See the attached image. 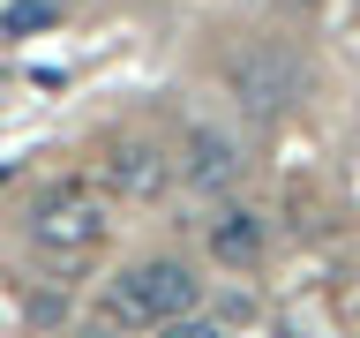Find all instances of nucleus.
<instances>
[{
  "instance_id": "4",
  "label": "nucleus",
  "mask_w": 360,
  "mask_h": 338,
  "mask_svg": "<svg viewBox=\"0 0 360 338\" xmlns=\"http://www.w3.org/2000/svg\"><path fill=\"white\" fill-rule=\"evenodd\" d=\"M180 173H188V188H233V180H240V151H233V135L195 128V135H188Z\"/></svg>"
},
{
  "instance_id": "1",
  "label": "nucleus",
  "mask_w": 360,
  "mask_h": 338,
  "mask_svg": "<svg viewBox=\"0 0 360 338\" xmlns=\"http://www.w3.org/2000/svg\"><path fill=\"white\" fill-rule=\"evenodd\" d=\"M105 308L120 315V323H180V315L195 308V270L173 263V256H158V263H135L112 278Z\"/></svg>"
},
{
  "instance_id": "2",
  "label": "nucleus",
  "mask_w": 360,
  "mask_h": 338,
  "mask_svg": "<svg viewBox=\"0 0 360 338\" xmlns=\"http://www.w3.org/2000/svg\"><path fill=\"white\" fill-rule=\"evenodd\" d=\"M30 241H38L45 256H83V248L105 241V203L90 196V188H75V180H60V188L30 211Z\"/></svg>"
},
{
  "instance_id": "9",
  "label": "nucleus",
  "mask_w": 360,
  "mask_h": 338,
  "mask_svg": "<svg viewBox=\"0 0 360 338\" xmlns=\"http://www.w3.org/2000/svg\"><path fill=\"white\" fill-rule=\"evenodd\" d=\"M285 8H300V15H315V8H323V0H285Z\"/></svg>"
},
{
  "instance_id": "7",
  "label": "nucleus",
  "mask_w": 360,
  "mask_h": 338,
  "mask_svg": "<svg viewBox=\"0 0 360 338\" xmlns=\"http://www.w3.org/2000/svg\"><path fill=\"white\" fill-rule=\"evenodd\" d=\"M53 15H60L53 0H8L0 30H8V38H30V30H53Z\"/></svg>"
},
{
  "instance_id": "6",
  "label": "nucleus",
  "mask_w": 360,
  "mask_h": 338,
  "mask_svg": "<svg viewBox=\"0 0 360 338\" xmlns=\"http://www.w3.org/2000/svg\"><path fill=\"white\" fill-rule=\"evenodd\" d=\"M210 256L233 270H255V256H263V218L255 211H218L210 218Z\"/></svg>"
},
{
  "instance_id": "5",
  "label": "nucleus",
  "mask_w": 360,
  "mask_h": 338,
  "mask_svg": "<svg viewBox=\"0 0 360 338\" xmlns=\"http://www.w3.org/2000/svg\"><path fill=\"white\" fill-rule=\"evenodd\" d=\"M105 180L120 188V196H158L165 188V151H150V143H120V151L105 158Z\"/></svg>"
},
{
  "instance_id": "8",
  "label": "nucleus",
  "mask_w": 360,
  "mask_h": 338,
  "mask_svg": "<svg viewBox=\"0 0 360 338\" xmlns=\"http://www.w3.org/2000/svg\"><path fill=\"white\" fill-rule=\"evenodd\" d=\"M158 338H218V323H195V315H180V323H165Z\"/></svg>"
},
{
  "instance_id": "3",
  "label": "nucleus",
  "mask_w": 360,
  "mask_h": 338,
  "mask_svg": "<svg viewBox=\"0 0 360 338\" xmlns=\"http://www.w3.org/2000/svg\"><path fill=\"white\" fill-rule=\"evenodd\" d=\"M300 83H308V68H300V53H285V45H248L240 61H233V90H240L248 113H278L300 98Z\"/></svg>"
}]
</instances>
